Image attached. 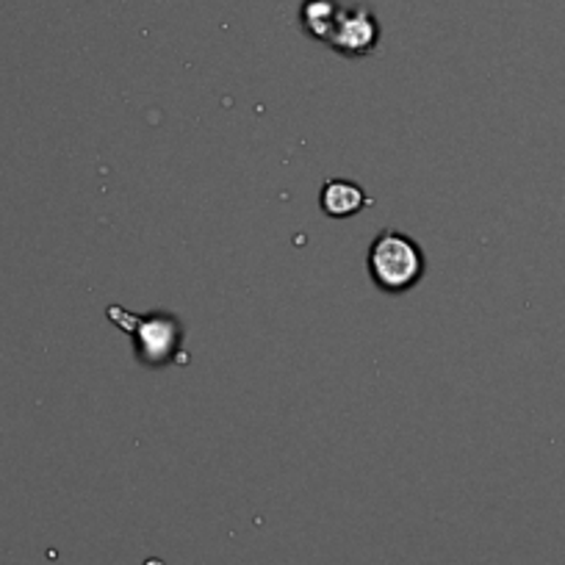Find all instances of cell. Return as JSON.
Listing matches in <instances>:
<instances>
[{
	"instance_id": "obj_1",
	"label": "cell",
	"mask_w": 565,
	"mask_h": 565,
	"mask_svg": "<svg viewBox=\"0 0 565 565\" xmlns=\"http://www.w3.org/2000/svg\"><path fill=\"white\" fill-rule=\"evenodd\" d=\"M369 275L380 291L402 295L424 275L422 247L399 231H383L369 247Z\"/></svg>"
},
{
	"instance_id": "obj_2",
	"label": "cell",
	"mask_w": 565,
	"mask_h": 565,
	"mask_svg": "<svg viewBox=\"0 0 565 565\" xmlns=\"http://www.w3.org/2000/svg\"><path fill=\"white\" fill-rule=\"evenodd\" d=\"M328 42L339 53H347V56H363L377 42V25H374V20L366 12L339 14Z\"/></svg>"
},
{
	"instance_id": "obj_3",
	"label": "cell",
	"mask_w": 565,
	"mask_h": 565,
	"mask_svg": "<svg viewBox=\"0 0 565 565\" xmlns=\"http://www.w3.org/2000/svg\"><path fill=\"white\" fill-rule=\"evenodd\" d=\"M366 203H369L366 192H363L358 183H350V181H328L322 186V198H319L322 211L328 216H333V220L355 216Z\"/></svg>"
}]
</instances>
